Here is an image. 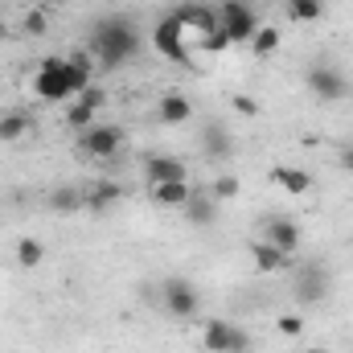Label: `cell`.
Here are the masks:
<instances>
[{
	"label": "cell",
	"mask_w": 353,
	"mask_h": 353,
	"mask_svg": "<svg viewBox=\"0 0 353 353\" xmlns=\"http://www.w3.org/2000/svg\"><path fill=\"white\" fill-rule=\"evenodd\" d=\"M279 41H283V37H279L275 25H259V33L251 37V54H255V58H271V54L279 50Z\"/></svg>",
	"instance_id": "obj_25"
},
{
	"label": "cell",
	"mask_w": 353,
	"mask_h": 353,
	"mask_svg": "<svg viewBox=\"0 0 353 353\" xmlns=\"http://www.w3.org/2000/svg\"><path fill=\"white\" fill-rule=\"evenodd\" d=\"M230 107H234L243 119H259V103H255L251 94H234V99H230Z\"/></svg>",
	"instance_id": "obj_30"
},
{
	"label": "cell",
	"mask_w": 353,
	"mask_h": 353,
	"mask_svg": "<svg viewBox=\"0 0 353 353\" xmlns=\"http://www.w3.org/2000/svg\"><path fill=\"white\" fill-rule=\"evenodd\" d=\"M283 8H288V17H292L296 25H312V21L325 17V0H288Z\"/></svg>",
	"instance_id": "obj_23"
},
{
	"label": "cell",
	"mask_w": 353,
	"mask_h": 353,
	"mask_svg": "<svg viewBox=\"0 0 353 353\" xmlns=\"http://www.w3.org/2000/svg\"><path fill=\"white\" fill-rule=\"evenodd\" d=\"M176 21L185 25V33H189V46H197L201 50V41L222 25L218 21V8H210V4H197V0H185V4H176L173 8Z\"/></svg>",
	"instance_id": "obj_8"
},
{
	"label": "cell",
	"mask_w": 353,
	"mask_h": 353,
	"mask_svg": "<svg viewBox=\"0 0 353 353\" xmlns=\"http://www.w3.org/2000/svg\"><path fill=\"white\" fill-rule=\"evenodd\" d=\"M201 345L205 353H247L251 350V337L239 329V325H230V321H205V329H201Z\"/></svg>",
	"instance_id": "obj_10"
},
{
	"label": "cell",
	"mask_w": 353,
	"mask_h": 353,
	"mask_svg": "<svg viewBox=\"0 0 353 353\" xmlns=\"http://www.w3.org/2000/svg\"><path fill=\"white\" fill-rule=\"evenodd\" d=\"M157 119L165 123V128H176V123H189L193 119V103L185 99V94H176V90H169L161 103H157Z\"/></svg>",
	"instance_id": "obj_16"
},
{
	"label": "cell",
	"mask_w": 353,
	"mask_h": 353,
	"mask_svg": "<svg viewBox=\"0 0 353 353\" xmlns=\"http://www.w3.org/2000/svg\"><path fill=\"white\" fill-rule=\"evenodd\" d=\"M66 62H70V66H74V70H79L83 79H94V54H90L87 46H79V50H74V54H70Z\"/></svg>",
	"instance_id": "obj_28"
},
{
	"label": "cell",
	"mask_w": 353,
	"mask_h": 353,
	"mask_svg": "<svg viewBox=\"0 0 353 353\" xmlns=\"http://www.w3.org/2000/svg\"><path fill=\"white\" fill-rule=\"evenodd\" d=\"M189 181H161V185H148V201L152 205H165V210H185L189 201Z\"/></svg>",
	"instance_id": "obj_15"
},
{
	"label": "cell",
	"mask_w": 353,
	"mask_h": 353,
	"mask_svg": "<svg viewBox=\"0 0 353 353\" xmlns=\"http://www.w3.org/2000/svg\"><path fill=\"white\" fill-rule=\"evenodd\" d=\"M267 243L275 247V251H283L288 259L300 251V243H304V234H300V226L292 222V218H283V214H275V218H267Z\"/></svg>",
	"instance_id": "obj_11"
},
{
	"label": "cell",
	"mask_w": 353,
	"mask_h": 353,
	"mask_svg": "<svg viewBox=\"0 0 353 353\" xmlns=\"http://www.w3.org/2000/svg\"><path fill=\"white\" fill-rule=\"evenodd\" d=\"M37 4H46V8H54V4H62V0H37Z\"/></svg>",
	"instance_id": "obj_34"
},
{
	"label": "cell",
	"mask_w": 353,
	"mask_h": 353,
	"mask_svg": "<svg viewBox=\"0 0 353 353\" xmlns=\"http://www.w3.org/2000/svg\"><path fill=\"white\" fill-rule=\"evenodd\" d=\"M329 292H333V279H329V271H325V267H321V263L300 267V275H296V283H292L296 304L316 308V304H325V300H329Z\"/></svg>",
	"instance_id": "obj_9"
},
{
	"label": "cell",
	"mask_w": 353,
	"mask_h": 353,
	"mask_svg": "<svg viewBox=\"0 0 353 353\" xmlns=\"http://www.w3.org/2000/svg\"><path fill=\"white\" fill-rule=\"evenodd\" d=\"M46 210L58 214V218H70V214L87 210V189L83 185H54L46 193Z\"/></svg>",
	"instance_id": "obj_13"
},
{
	"label": "cell",
	"mask_w": 353,
	"mask_h": 353,
	"mask_svg": "<svg viewBox=\"0 0 353 353\" xmlns=\"http://www.w3.org/2000/svg\"><path fill=\"white\" fill-rule=\"evenodd\" d=\"M230 46H234V41H230V33H226L222 25H218V29L201 41V50H205V54H222V50H230Z\"/></svg>",
	"instance_id": "obj_29"
},
{
	"label": "cell",
	"mask_w": 353,
	"mask_h": 353,
	"mask_svg": "<svg viewBox=\"0 0 353 353\" xmlns=\"http://www.w3.org/2000/svg\"><path fill=\"white\" fill-rule=\"evenodd\" d=\"M144 181L148 185H161V181H189V165L176 161L169 152H152L144 157Z\"/></svg>",
	"instance_id": "obj_12"
},
{
	"label": "cell",
	"mask_w": 353,
	"mask_h": 353,
	"mask_svg": "<svg viewBox=\"0 0 353 353\" xmlns=\"http://www.w3.org/2000/svg\"><path fill=\"white\" fill-rule=\"evenodd\" d=\"M79 152L90 157V161H111L119 148H123V128L115 123H90L87 132H79Z\"/></svg>",
	"instance_id": "obj_6"
},
{
	"label": "cell",
	"mask_w": 353,
	"mask_h": 353,
	"mask_svg": "<svg viewBox=\"0 0 353 353\" xmlns=\"http://www.w3.org/2000/svg\"><path fill=\"white\" fill-rule=\"evenodd\" d=\"M243 193V181L239 176H214V185H210V197L222 205V201H234Z\"/></svg>",
	"instance_id": "obj_27"
},
{
	"label": "cell",
	"mask_w": 353,
	"mask_h": 353,
	"mask_svg": "<svg viewBox=\"0 0 353 353\" xmlns=\"http://www.w3.org/2000/svg\"><path fill=\"white\" fill-rule=\"evenodd\" d=\"M267 176H271V181H275L283 193H292V197H304V193H312V176L304 173V169H296V165H275Z\"/></svg>",
	"instance_id": "obj_17"
},
{
	"label": "cell",
	"mask_w": 353,
	"mask_h": 353,
	"mask_svg": "<svg viewBox=\"0 0 353 353\" xmlns=\"http://www.w3.org/2000/svg\"><path fill=\"white\" fill-rule=\"evenodd\" d=\"M21 29H25L29 37H46V29H50V8H46V4L29 8V12H25V21H21Z\"/></svg>",
	"instance_id": "obj_26"
},
{
	"label": "cell",
	"mask_w": 353,
	"mask_h": 353,
	"mask_svg": "<svg viewBox=\"0 0 353 353\" xmlns=\"http://www.w3.org/2000/svg\"><path fill=\"white\" fill-rule=\"evenodd\" d=\"M201 144H205V157H230V132L222 123H210Z\"/></svg>",
	"instance_id": "obj_24"
},
{
	"label": "cell",
	"mask_w": 353,
	"mask_h": 353,
	"mask_svg": "<svg viewBox=\"0 0 353 353\" xmlns=\"http://www.w3.org/2000/svg\"><path fill=\"white\" fill-rule=\"evenodd\" d=\"M0 41H8V25L4 21H0Z\"/></svg>",
	"instance_id": "obj_33"
},
{
	"label": "cell",
	"mask_w": 353,
	"mask_h": 353,
	"mask_svg": "<svg viewBox=\"0 0 353 353\" xmlns=\"http://www.w3.org/2000/svg\"><path fill=\"white\" fill-rule=\"evenodd\" d=\"M247 251H251V263H255L259 275H275V271H283V267H288V255H283V251H275L267 239H255Z\"/></svg>",
	"instance_id": "obj_18"
},
{
	"label": "cell",
	"mask_w": 353,
	"mask_h": 353,
	"mask_svg": "<svg viewBox=\"0 0 353 353\" xmlns=\"http://www.w3.org/2000/svg\"><path fill=\"white\" fill-rule=\"evenodd\" d=\"M103 103H107V94L90 83V87L83 90L79 99H74V107L66 111V128H74V132H87L90 123H94V111H99Z\"/></svg>",
	"instance_id": "obj_14"
},
{
	"label": "cell",
	"mask_w": 353,
	"mask_h": 353,
	"mask_svg": "<svg viewBox=\"0 0 353 353\" xmlns=\"http://www.w3.org/2000/svg\"><path fill=\"white\" fill-rule=\"evenodd\" d=\"M152 50H157L165 62L189 66V33H185V25L176 21V12H165V17L152 25Z\"/></svg>",
	"instance_id": "obj_2"
},
{
	"label": "cell",
	"mask_w": 353,
	"mask_h": 353,
	"mask_svg": "<svg viewBox=\"0 0 353 353\" xmlns=\"http://www.w3.org/2000/svg\"><path fill=\"white\" fill-rule=\"evenodd\" d=\"M304 353H325V350H316V345H308V350H304Z\"/></svg>",
	"instance_id": "obj_35"
},
{
	"label": "cell",
	"mask_w": 353,
	"mask_h": 353,
	"mask_svg": "<svg viewBox=\"0 0 353 353\" xmlns=\"http://www.w3.org/2000/svg\"><path fill=\"white\" fill-rule=\"evenodd\" d=\"M29 115L25 111H0V144H21L29 136Z\"/></svg>",
	"instance_id": "obj_20"
},
{
	"label": "cell",
	"mask_w": 353,
	"mask_h": 353,
	"mask_svg": "<svg viewBox=\"0 0 353 353\" xmlns=\"http://www.w3.org/2000/svg\"><path fill=\"white\" fill-rule=\"evenodd\" d=\"M161 308L176 316V321H189V316H197V308H201V296H197V288L185 279V275H169L165 283H161Z\"/></svg>",
	"instance_id": "obj_5"
},
{
	"label": "cell",
	"mask_w": 353,
	"mask_h": 353,
	"mask_svg": "<svg viewBox=\"0 0 353 353\" xmlns=\"http://www.w3.org/2000/svg\"><path fill=\"white\" fill-rule=\"evenodd\" d=\"M185 222H193V226H214L218 222V201L210 197V193H189V201H185Z\"/></svg>",
	"instance_id": "obj_19"
},
{
	"label": "cell",
	"mask_w": 353,
	"mask_h": 353,
	"mask_svg": "<svg viewBox=\"0 0 353 353\" xmlns=\"http://www.w3.org/2000/svg\"><path fill=\"white\" fill-rule=\"evenodd\" d=\"M87 50L94 54V62H99L103 70H119V66H128V62L144 50V37H140V29H136L128 17H103V21L90 29Z\"/></svg>",
	"instance_id": "obj_1"
},
{
	"label": "cell",
	"mask_w": 353,
	"mask_h": 353,
	"mask_svg": "<svg viewBox=\"0 0 353 353\" xmlns=\"http://www.w3.org/2000/svg\"><path fill=\"white\" fill-rule=\"evenodd\" d=\"M275 329H279L283 337H300V333H304V321H300L296 312H283V316L275 321Z\"/></svg>",
	"instance_id": "obj_31"
},
{
	"label": "cell",
	"mask_w": 353,
	"mask_h": 353,
	"mask_svg": "<svg viewBox=\"0 0 353 353\" xmlns=\"http://www.w3.org/2000/svg\"><path fill=\"white\" fill-rule=\"evenodd\" d=\"M218 21H222V29L230 33L234 46H251V37L259 33V12L251 4H243V0H222L218 4Z\"/></svg>",
	"instance_id": "obj_4"
},
{
	"label": "cell",
	"mask_w": 353,
	"mask_h": 353,
	"mask_svg": "<svg viewBox=\"0 0 353 353\" xmlns=\"http://www.w3.org/2000/svg\"><path fill=\"white\" fill-rule=\"evenodd\" d=\"M304 83H308V90H312L321 103H337V99L350 94L345 70H341V66H329V62H312V66L304 70Z\"/></svg>",
	"instance_id": "obj_7"
},
{
	"label": "cell",
	"mask_w": 353,
	"mask_h": 353,
	"mask_svg": "<svg viewBox=\"0 0 353 353\" xmlns=\"http://www.w3.org/2000/svg\"><path fill=\"white\" fill-rule=\"evenodd\" d=\"M119 197H123V189H119L115 181H94V185L87 189V210L103 214V210H111Z\"/></svg>",
	"instance_id": "obj_21"
},
{
	"label": "cell",
	"mask_w": 353,
	"mask_h": 353,
	"mask_svg": "<svg viewBox=\"0 0 353 353\" xmlns=\"http://www.w3.org/2000/svg\"><path fill=\"white\" fill-rule=\"evenodd\" d=\"M33 94H37V99H46V103H66V99H74V90H70V66H66V58H46V62L37 66Z\"/></svg>",
	"instance_id": "obj_3"
},
{
	"label": "cell",
	"mask_w": 353,
	"mask_h": 353,
	"mask_svg": "<svg viewBox=\"0 0 353 353\" xmlns=\"http://www.w3.org/2000/svg\"><path fill=\"white\" fill-rule=\"evenodd\" d=\"M41 263H46V243H41V239H33V234L17 239V267L33 271V267H41Z\"/></svg>",
	"instance_id": "obj_22"
},
{
	"label": "cell",
	"mask_w": 353,
	"mask_h": 353,
	"mask_svg": "<svg viewBox=\"0 0 353 353\" xmlns=\"http://www.w3.org/2000/svg\"><path fill=\"white\" fill-rule=\"evenodd\" d=\"M337 165H341L345 173H353V140L345 144V148H341V152H337Z\"/></svg>",
	"instance_id": "obj_32"
}]
</instances>
